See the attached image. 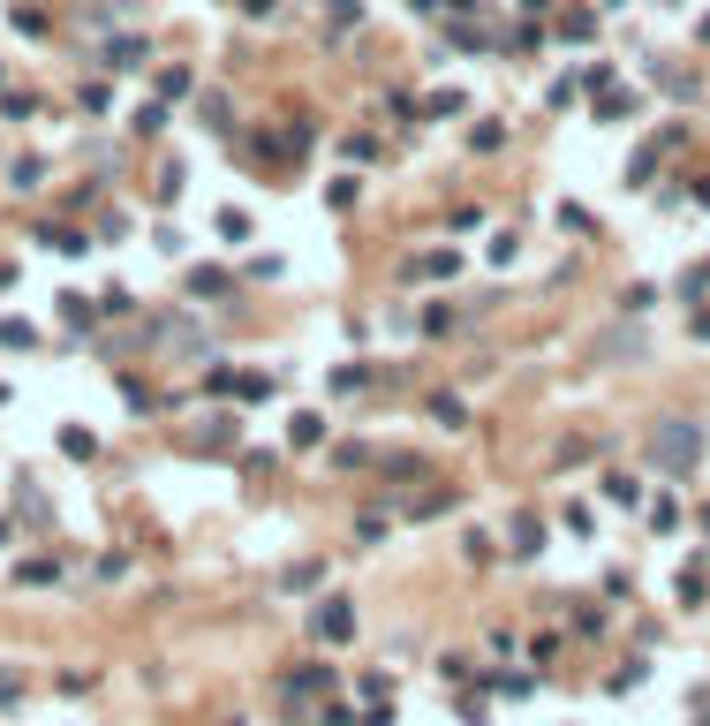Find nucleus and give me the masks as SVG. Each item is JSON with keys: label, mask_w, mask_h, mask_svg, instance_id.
Segmentation results:
<instances>
[{"label": "nucleus", "mask_w": 710, "mask_h": 726, "mask_svg": "<svg viewBox=\"0 0 710 726\" xmlns=\"http://www.w3.org/2000/svg\"><path fill=\"white\" fill-rule=\"evenodd\" d=\"M695 447H703V439H695V424H665V432L650 439V454H658L665 469H688V462H695Z\"/></svg>", "instance_id": "obj_1"}, {"label": "nucleus", "mask_w": 710, "mask_h": 726, "mask_svg": "<svg viewBox=\"0 0 710 726\" xmlns=\"http://www.w3.org/2000/svg\"><path fill=\"white\" fill-rule=\"evenodd\" d=\"M348 628H355L348 598H325V605H318V636H348Z\"/></svg>", "instance_id": "obj_2"}, {"label": "nucleus", "mask_w": 710, "mask_h": 726, "mask_svg": "<svg viewBox=\"0 0 710 726\" xmlns=\"http://www.w3.org/2000/svg\"><path fill=\"white\" fill-rule=\"evenodd\" d=\"M46 250H61V258H84L91 242H84V235H76V227H53V235H46Z\"/></svg>", "instance_id": "obj_3"}, {"label": "nucleus", "mask_w": 710, "mask_h": 726, "mask_svg": "<svg viewBox=\"0 0 710 726\" xmlns=\"http://www.w3.org/2000/svg\"><path fill=\"white\" fill-rule=\"evenodd\" d=\"M16 696H23V681H16V674H0V711L16 704Z\"/></svg>", "instance_id": "obj_4"}]
</instances>
